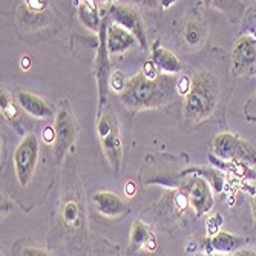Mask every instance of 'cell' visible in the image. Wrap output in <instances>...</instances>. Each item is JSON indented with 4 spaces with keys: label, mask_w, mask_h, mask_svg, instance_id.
Masks as SVG:
<instances>
[{
    "label": "cell",
    "mask_w": 256,
    "mask_h": 256,
    "mask_svg": "<svg viewBox=\"0 0 256 256\" xmlns=\"http://www.w3.org/2000/svg\"><path fill=\"white\" fill-rule=\"evenodd\" d=\"M244 117L247 122H256V94L244 104Z\"/></svg>",
    "instance_id": "25"
},
{
    "label": "cell",
    "mask_w": 256,
    "mask_h": 256,
    "mask_svg": "<svg viewBox=\"0 0 256 256\" xmlns=\"http://www.w3.org/2000/svg\"><path fill=\"white\" fill-rule=\"evenodd\" d=\"M252 212H253V218H254V222H256V189H254L253 201H252Z\"/></svg>",
    "instance_id": "32"
},
{
    "label": "cell",
    "mask_w": 256,
    "mask_h": 256,
    "mask_svg": "<svg viewBox=\"0 0 256 256\" xmlns=\"http://www.w3.org/2000/svg\"><path fill=\"white\" fill-rule=\"evenodd\" d=\"M242 32L256 37V4L252 5L246 11L244 20H242Z\"/></svg>",
    "instance_id": "21"
},
{
    "label": "cell",
    "mask_w": 256,
    "mask_h": 256,
    "mask_svg": "<svg viewBox=\"0 0 256 256\" xmlns=\"http://www.w3.org/2000/svg\"><path fill=\"white\" fill-rule=\"evenodd\" d=\"M54 130H56V144H54L56 155L58 160H62L64 156V154L69 150V148H71V144L74 143L76 132H77L71 108H69L66 100L62 102V104L56 114Z\"/></svg>",
    "instance_id": "6"
},
{
    "label": "cell",
    "mask_w": 256,
    "mask_h": 256,
    "mask_svg": "<svg viewBox=\"0 0 256 256\" xmlns=\"http://www.w3.org/2000/svg\"><path fill=\"white\" fill-rule=\"evenodd\" d=\"M142 74L146 76L148 78H156L161 72L158 71V68L154 64V62L149 60V62H146V63L143 64V71H142Z\"/></svg>",
    "instance_id": "27"
},
{
    "label": "cell",
    "mask_w": 256,
    "mask_h": 256,
    "mask_svg": "<svg viewBox=\"0 0 256 256\" xmlns=\"http://www.w3.org/2000/svg\"><path fill=\"white\" fill-rule=\"evenodd\" d=\"M256 66V37L242 34L234 44L232 51V71L235 76L250 72Z\"/></svg>",
    "instance_id": "8"
},
{
    "label": "cell",
    "mask_w": 256,
    "mask_h": 256,
    "mask_svg": "<svg viewBox=\"0 0 256 256\" xmlns=\"http://www.w3.org/2000/svg\"><path fill=\"white\" fill-rule=\"evenodd\" d=\"M38 138L36 134H26L20 140L14 152V169L20 186H28L38 161Z\"/></svg>",
    "instance_id": "5"
},
{
    "label": "cell",
    "mask_w": 256,
    "mask_h": 256,
    "mask_svg": "<svg viewBox=\"0 0 256 256\" xmlns=\"http://www.w3.org/2000/svg\"><path fill=\"white\" fill-rule=\"evenodd\" d=\"M156 247H158V242H156V236L152 232V228L142 220H135L130 228V244H129L130 256L142 250L154 253Z\"/></svg>",
    "instance_id": "14"
},
{
    "label": "cell",
    "mask_w": 256,
    "mask_h": 256,
    "mask_svg": "<svg viewBox=\"0 0 256 256\" xmlns=\"http://www.w3.org/2000/svg\"><path fill=\"white\" fill-rule=\"evenodd\" d=\"M247 240L238 235L230 234V232H220L215 236H207L204 241L206 253H218V254H234L235 252L244 248Z\"/></svg>",
    "instance_id": "13"
},
{
    "label": "cell",
    "mask_w": 256,
    "mask_h": 256,
    "mask_svg": "<svg viewBox=\"0 0 256 256\" xmlns=\"http://www.w3.org/2000/svg\"><path fill=\"white\" fill-rule=\"evenodd\" d=\"M190 86H192V80H189L188 76H182L176 80V92L180 96H188L189 90H190Z\"/></svg>",
    "instance_id": "26"
},
{
    "label": "cell",
    "mask_w": 256,
    "mask_h": 256,
    "mask_svg": "<svg viewBox=\"0 0 256 256\" xmlns=\"http://www.w3.org/2000/svg\"><path fill=\"white\" fill-rule=\"evenodd\" d=\"M232 256H256V250L254 248H250V247H244V248L235 252Z\"/></svg>",
    "instance_id": "29"
},
{
    "label": "cell",
    "mask_w": 256,
    "mask_h": 256,
    "mask_svg": "<svg viewBox=\"0 0 256 256\" xmlns=\"http://www.w3.org/2000/svg\"><path fill=\"white\" fill-rule=\"evenodd\" d=\"M224 222L222 216L220 214H214L207 221V236H215L216 234H220L221 224Z\"/></svg>",
    "instance_id": "23"
},
{
    "label": "cell",
    "mask_w": 256,
    "mask_h": 256,
    "mask_svg": "<svg viewBox=\"0 0 256 256\" xmlns=\"http://www.w3.org/2000/svg\"><path fill=\"white\" fill-rule=\"evenodd\" d=\"M176 77L160 74L148 78L142 72L128 80L126 89L118 96L120 102L132 110L161 108L174 100L176 92Z\"/></svg>",
    "instance_id": "1"
},
{
    "label": "cell",
    "mask_w": 256,
    "mask_h": 256,
    "mask_svg": "<svg viewBox=\"0 0 256 256\" xmlns=\"http://www.w3.org/2000/svg\"><path fill=\"white\" fill-rule=\"evenodd\" d=\"M63 221L68 227L71 228H77L80 227L82 224V208H80V204L74 200H69L64 202L63 206Z\"/></svg>",
    "instance_id": "20"
},
{
    "label": "cell",
    "mask_w": 256,
    "mask_h": 256,
    "mask_svg": "<svg viewBox=\"0 0 256 256\" xmlns=\"http://www.w3.org/2000/svg\"><path fill=\"white\" fill-rule=\"evenodd\" d=\"M182 36H184L186 43H188L190 48H198L206 40V30L201 22L189 20L182 30Z\"/></svg>",
    "instance_id": "18"
},
{
    "label": "cell",
    "mask_w": 256,
    "mask_h": 256,
    "mask_svg": "<svg viewBox=\"0 0 256 256\" xmlns=\"http://www.w3.org/2000/svg\"><path fill=\"white\" fill-rule=\"evenodd\" d=\"M204 256H228V254H218V253H206Z\"/></svg>",
    "instance_id": "33"
},
{
    "label": "cell",
    "mask_w": 256,
    "mask_h": 256,
    "mask_svg": "<svg viewBox=\"0 0 256 256\" xmlns=\"http://www.w3.org/2000/svg\"><path fill=\"white\" fill-rule=\"evenodd\" d=\"M109 18L115 25H120L122 28L128 30L140 43L142 48H148V36H146V26L142 16L138 14L136 10H134L129 5H112L109 10Z\"/></svg>",
    "instance_id": "7"
},
{
    "label": "cell",
    "mask_w": 256,
    "mask_h": 256,
    "mask_svg": "<svg viewBox=\"0 0 256 256\" xmlns=\"http://www.w3.org/2000/svg\"><path fill=\"white\" fill-rule=\"evenodd\" d=\"M152 62L161 74L175 76L182 69L180 58L174 52H170L168 48L161 46L158 40L152 44Z\"/></svg>",
    "instance_id": "16"
},
{
    "label": "cell",
    "mask_w": 256,
    "mask_h": 256,
    "mask_svg": "<svg viewBox=\"0 0 256 256\" xmlns=\"http://www.w3.org/2000/svg\"><path fill=\"white\" fill-rule=\"evenodd\" d=\"M0 108H2V114L8 123H11L14 128L20 126V114L17 104L6 89H2V94H0Z\"/></svg>",
    "instance_id": "19"
},
{
    "label": "cell",
    "mask_w": 256,
    "mask_h": 256,
    "mask_svg": "<svg viewBox=\"0 0 256 256\" xmlns=\"http://www.w3.org/2000/svg\"><path fill=\"white\" fill-rule=\"evenodd\" d=\"M126 84H128V80L124 77V74L122 71H114L109 77V86L117 92V94L120 96L122 92L126 89Z\"/></svg>",
    "instance_id": "22"
},
{
    "label": "cell",
    "mask_w": 256,
    "mask_h": 256,
    "mask_svg": "<svg viewBox=\"0 0 256 256\" xmlns=\"http://www.w3.org/2000/svg\"><path fill=\"white\" fill-rule=\"evenodd\" d=\"M214 155L221 161L241 162L247 166H256V149L241 136L232 132H221L214 138Z\"/></svg>",
    "instance_id": "4"
},
{
    "label": "cell",
    "mask_w": 256,
    "mask_h": 256,
    "mask_svg": "<svg viewBox=\"0 0 256 256\" xmlns=\"http://www.w3.org/2000/svg\"><path fill=\"white\" fill-rule=\"evenodd\" d=\"M92 202H94L97 212L108 218H118L129 212L128 204L114 192L100 190V192L94 194Z\"/></svg>",
    "instance_id": "15"
},
{
    "label": "cell",
    "mask_w": 256,
    "mask_h": 256,
    "mask_svg": "<svg viewBox=\"0 0 256 256\" xmlns=\"http://www.w3.org/2000/svg\"><path fill=\"white\" fill-rule=\"evenodd\" d=\"M20 63H22V69H23V71H28V69L31 68V58L28 56H23Z\"/></svg>",
    "instance_id": "31"
},
{
    "label": "cell",
    "mask_w": 256,
    "mask_h": 256,
    "mask_svg": "<svg viewBox=\"0 0 256 256\" xmlns=\"http://www.w3.org/2000/svg\"><path fill=\"white\" fill-rule=\"evenodd\" d=\"M97 135L100 138L102 150L106 160L109 161L112 170L118 174L123 161V142L117 117H115V114L110 109H104L98 114Z\"/></svg>",
    "instance_id": "3"
},
{
    "label": "cell",
    "mask_w": 256,
    "mask_h": 256,
    "mask_svg": "<svg viewBox=\"0 0 256 256\" xmlns=\"http://www.w3.org/2000/svg\"><path fill=\"white\" fill-rule=\"evenodd\" d=\"M106 26L108 17L103 18V25L100 30V46L96 57V78L98 86V114L102 112V106L106 103L108 88H109V52L106 50Z\"/></svg>",
    "instance_id": "9"
},
{
    "label": "cell",
    "mask_w": 256,
    "mask_h": 256,
    "mask_svg": "<svg viewBox=\"0 0 256 256\" xmlns=\"http://www.w3.org/2000/svg\"><path fill=\"white\" fill-rule=\"evenodd\" d=\"M20 256H57L48 250L40 248V247H34V246H28V247H23L20 252Z\"/></svg>",
    "instance_id": "24"
},
{
    "label": "cell",
    "mask_w": 256,
    "mask_h": 256,
    "mask_svg": "<svg viewBox=\"0 0 256 256\" xmlns=\"http://www.w3.org/2000/svg\"><path fill=\"white\" fill-rule=\"evenodd\" d=\"M135 192H136V188H135L134 181H128V182L124 184V194H126L128 196H134Z\"/></svg>",
    "instance_id": "30"
},
{
    "label": "cell",
    "mask_w": 256,
    "mask_h": 256,
    "mask_svg": "<svg viewBox=\"0 0 256 256\" xmlns=\"http://www.w3.org/2000/svg\"><path fill=\"white\" fill-rule=\"evenodd\" d=\"M78 18L88 30L100 32L104 17L100 16L97 2H94V0H89V2L83 0V2H78Z\"/></svg>",
    "instance_id": "17"
},
{
    "label": "cell",
    "mask_w": 256,
    "mask_h": 256,
    "mask_svg": "<svg viewBox=\"0 0 256 256\" xmlns=\"http://www.w3.org/2000/svg\"><path fill=\"white\" fill-rule=\"evenodd\" d=\"M138 44V40L124 28L115 23H108L106 26V50L109 56L123 54Z\"/></svg>",
    "instance_id": "12"
},
{
    "label": "cell",
    "mask_w": 256,
    "mask_h": 256,
    "mask_svg": "<svg viewBox=\"0 0 256 256\" xmlns=\"http://www.w3.org/2000/svg\"><path fill=\"white\" fill-rule=\"evenodd\" d=\"M188 202L195 210L196 216H202L208 214L214 207V194L212 188L202 176H195L189 184Z\"/></svg>",
    "instance_id": "10"
},
{
    "label": "cell",
    "mask_w": 256,
    "mask_h": 256,
    "mask_svg": "<svg viewBox=\"0 0 256 256\" xmlns=\"http://www.w3.org/2000/svg\"><path fill=\"white\" fill-rule=\"evenodd\" d=\"M220 86L216 77L208 72H196L192 78L189 94L184 97V115L192 123H201L212 117L218 103Z\"/></svg>",
    "instance_id": "2"
},
{
    "label": "cell",
    "mask_w": 256,
    "mask_h": 256,
    "mask_svg": "<svg viewBox=\"0 0 256 256\" xmlns=\"http://www.w3.org/2000/svg\"><path fill=\"white\" fill-rule=\"evenodd\" d=\"M16 98H17L18 106L26 114H30L31 117H36V118H40V120L52 118V117L56 118L57 112H54V108L46 100H43L40 96L34 94V92L18 90L16 94Z\"/></svg>",
    "instance_id": "11"
},
{
    "label": "cell",
    "mask_w": 256,
    "mask_h": 256,
    "mask_svg": "<svg viewBox=\"0 0 256 256\" xmlns=\"http://www.w3.org/2000/svg\"><path fill=\"white\" fill-rule=\"evenodd\" d=\"M42 138L46 144H56V130H54V126H48L44 128L43 132H42Z\"/></svg>",
    "instance_id": "28"
}]
</instances>
